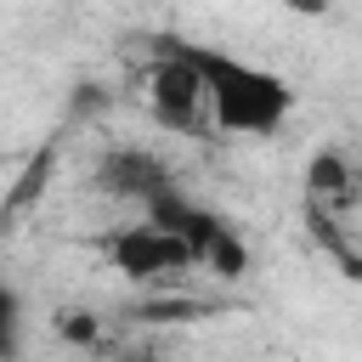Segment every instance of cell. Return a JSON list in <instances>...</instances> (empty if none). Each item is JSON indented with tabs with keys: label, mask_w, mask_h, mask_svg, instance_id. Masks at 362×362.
Instances as JSON below:
<instances>
[{
	"label": "cell",
	"mask_w": 362,
	"mask_h": 362,
	"mask_svg": "<svg viewBox=\"0 0 362 362\" xmlns=\"http://www.w3.org/2000/svg\"><path fill=\"white\" fill-rule=\"evenodd\" d=\"M198 79H204V107L215 119V130L226 136H277L288 119H294V85L249 57H232L221 45H192L181 40Z\"/></svg>",
	"instance_id": "cell-1"
},
{
	"label": "cell",
	"mask_w": 362,
	"mask_h": 362,
	"mask_svg": "<svg viewBox=\"0 0 362 362\" xmlns=\"http://www.w3.org/2000/svg\"><path fill=\"white\" fill-rule=\"evenodd\" d=\"M141 221L175 232V238L192 249V266H209L215 277H243V272H249V243H243V232H238L221 209L198 204L187 187H170L164 198H153V204L141 209Z\"/></svg>",
	"instance_id": "cell-2"
},
{
	"label": "cell",
	"mask_w": 362,
	"mask_h": 362,
	"mask_svg": "<svg viewBox=\"0 0 362 362\" xmlns=\"http://www.w3.org/2000/svg\"><path fill=\"white\" fill-rule=\"evenodd\" d=\"M96 255H102L119 277H130V283H181V277L192 272V249H187L175 232L153 226V221L107 226V232L96 238Z\"/></svg>",
	"instance_id": "cell-3"
},
{
	"label": "cell",
	"mask_w": 362,
	"mask_h": 362,
	"mask_svg": "<svg viewBox=\"0 0 362 362\" xmlns=\"http://www.w3.org/2000/svg\"><path fill=\"white\" fill-rule=\"evenodd\" d=\"M147 113L164 130H198V119L209 113L204 107V79H198L187 45L158 51V62L147 68Z\"/></svg>",
	"instance_id": "cell-4"
},
{
	"label": "cell",
	"mask_w": 362,
	"mask_h": 362,
	"mask_svg": "<svg viewBox=\"0 0 362 362\" xmlns=\"http://www.w3.org/2000/svg\"><path fill=\"white\" fill-rule=\"evenodd\" d=\"M96 192H107V198H124V204H136V209H147L153 198H164L170 187H181L175 181V170L158 158V153H147V147H107L102 158H96Z\"/></svg>",
	"instance_id": "cell-5"
},
{
	"label": "cell",
	"mask_w": 362,
	"mask_h": 362,
	"mask_svg": "<svg viewBox=\"0 0 362 362\" xmlns=\"http://www.w3.org/2000/svg\"><path fill=\"white\" fill-rule=\"evenodd\" d=\"M305 181H311L317 198H351V164H345V153L322 147V153L305 164Z\"/></svg>",
	"instance_id": "cell-6"
},
{
	"label": "cell",
	"mask_w": 362,
	"mask_h": 362,
	"mask_svg": "<svg viewBox=\"0 0 362 362\" xmlns=\"http://www.w3.org/2000/svg\"><path fill=\"white\" fill-rule=\"evenodd\" d=\"M17 339H23V300H17V288L0 283V356H11Z\"/></svg>",
	"instance_id": "cell-7"
},
{
	"label": "cell",
	"mask_w": 362,
	"mask_h": 362,
	"mask_svg": "<svg viewBox=\"0 0 362 362\" xmlns=\"http://www.w3.org/2000/svg\"><path fill=\"white\" fill-rule=\"evenodd\" d=\"M51 328H57L68 345H96V334H102V322H96L90 311H57Z\"/></svg>",
	"instance_id": "cell-8"
},
{
	"label": "cell",
	"mask_w": 362,
	"mask_h": 362,
	"mask_svg": "<svg viewBox=\"0 0 362 362\" xmlns=\"http://www.w3.org/2000/svg\"><path fill=\"white\" fill-rule=\"evenodd\" d=\"M277 6H283L288 17H328V6H334V0H277Z\"/></svg>",
	"instance_id": "cell-9"
}]
</instances>
